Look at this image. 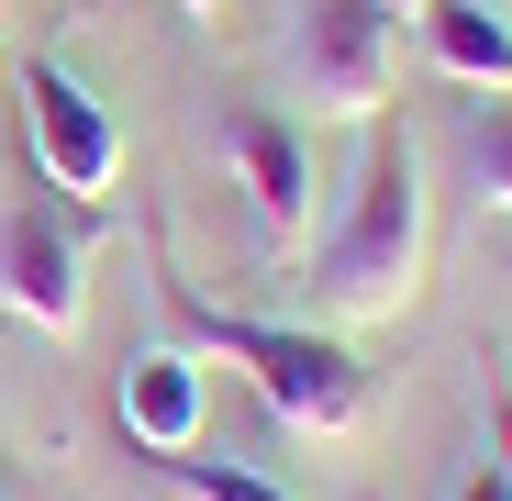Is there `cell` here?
Listing matches in <instances>:
<instances>
[{
    "label": "cell",
    "instance_id": "1",
    "mask_svg": "<svg viewBox=\"0 0 512 501\" xmlns=\"http://www.w3.org/2000/svg\"><path fill=\"white\" fill-rule=\"evenodd\" d=\"M423 257H435V201H423V145L401 123H368L357 190L334 212L323 257H312V301L334 323H401L423 290Z\"/></svg>",
    "mask_w": 512,
    "mask_h": 501
},
{
    "label": "cell",
    "instance_id": "2",
    "mask_svg": "<svg viewBox=\"0 0 512 501\" xmlns=\"http://www.w3.org/2000/svg\"><path fill=\"white\" fill-rule=\"evenodd\" d=\"M167 323H179V346L234 357V368L256 379V401H268V424H290V435H368L379 390H368V368L334 346V334L268 323V312H223V301H201V290H179V279H167Z\"/></svg>",
    "mask_w": 512,
    "mask_h": 501
},
{
    "label": "cell",
    "instance_id": "3",
    "mask_svg": "<svg viewBox=\"0 0 512 501\" xmlns=\"http://www.w3.org/2000/svg\"><path fill=\"white\" fill-rule=\"evenodd\" d=\"M23 145H34V179H45L56 201H78V212H101L112 179H123V123H112V101H101L78 67H56V56L23 67Z\"/></svg>",
    "mask_w": 512,
    "mask_h": 501
},
{
    "label": "cell",
    "instance_id": "4",
    "mask_svg": "<svg viewBox=\"0 0 512 501\" xmlns=\"http://www.w3.org/2000/svg\"><path fill=\"white\" fill-rule=\"evenodd\" d=\"M290 67H301V101L323 123H379V101H390V12L379 0H301Z\"/></svg>",
    "mask_w": 512,
    "mask_h": 501
},
{
    "label": "cell",
    "instance_id": "5",
    "mask_svg": "<svg viewBox=\"0 0 512 501\" xmlns=\"http://www.w3.org/2000/svg\"><path fill=\"white\" fill-rule=\"evenodd\" d=\"M0 312L56 334V346L90 323V234H78V201H23L0 223Z\"/></svg>",
    "mask_w": 512,
    "mask_h": 501
},
{
    "label": "cell",
    "instance_id": "6",
    "mask_svg": "<svg viewBox=\"0 0 512 501\" xmlns=\"http://www.w3.org/2000/svg\"><path fill=\"white\" fill-rule=\"evenodd\" d=\"M223 156H234V179H245V201H256V234L268 245H301V223H312V156H301V134L279 123V112H223Z\"/></svg>",
    "mask_w": 512,
    "mask_h": 501
},
{
    "label": "cell",
    "instance_id": "7",
    "mask_svg": "<svg viewBox=\"0 0 512 501\" xmlns=\"http://www.w3.org/2000/svg\"><path fill=\"white\" fill-rule=\"evenodd\" d=\"M112 412H123V435H134L145 457H179V446H201V424H212V379H201L190 346H156V357H134V368L112 379Z\"/></svg>",
    "mask_w": 512,
    "mask_h": 501
},
{
    "label": "cell",
    "instance_id": "8",
    "mask_svg": "<svg viewBox=\"0 0 512 501\" xmlns=\"http://www.w3.org/2000/svg\"><path fill=\"white\" fill-rule=\"evenodd\" d=\"M423 56H435V78H457V90H512V23L490 12V0H423Z\"/></svg>",
    "mask_w": 512,
    "mask_h": 501
},
{
    "label": "cell",
    "instance_id": "9",
    "mask_svg": "<svg viewBox=\"0 0 512 501\" xmlns=\"http://www.w3.org/2000/svg\"><path fill=\"white\" fill-rule=\"evenodd\" d=\"M457 156H468V190H479L490 212H512V90L468 112V134H457Z\"/></svg>",
    "mask_w": 512,
    "mask_h": 501
},
{
    "label": "cell",
    "instance_id": "10",
    "mask_svg": "<svg viewBox=\"0 0 512 501\" xmlns=\"http://www.w3.org/2000/svg\"><path fill=\"white\" fill-rule=\"evenodd\" d=\"M167 479H179L190 501H290L268 468H245V457H201V446H179V457H156Z\"/></svg>",
    "mask_w": 512,
    "mask_h": 501
},
{
    "label": "cell",
    "instance_id": "11",
    "mask_svg": "<svg viewBox=\"0 0 512 501\" xmlns=\"http://www.w3.org/2000/svg\"><path fill=\"white\" fill-rule=\"evenodd\" d=\"M446 501H512V468H501V457H479V468H468Z\"/></svg>",
    "mask_w": 512,
    "mask_h": 501
},
{
    "label": "cell",
    "instance_id": "12",
    "mask_svg": "<svg viewBox=\"0 0 512 501\" xmlns=\"http://www.w3.org/2000/svg\"><path fill=\"white\" fill-rule=\"evenodd\" d=\"M490 457L512 468V390H490Z\"/></svg>",
    "mask_w": 512,
    "mask_h": 501
},
{
    "label": "cell",
    "instance_id": "13",
    "mask_svg": "<svg viewBox=\"0 0 512 501\" xmlns=\"http://www.w3.org/2000/svg\"><path fill=\"white\" fill-rule=\"evenodd\" d=\"M379 12H423V0H379Z\"/></svg>",
    "mask_w": 512,
    "mask_h": 501
},
{
    "label": "cell",
    "instance_id": "14",
    "mask_svg": "<svg viewBox=\"0 0 512 501\" xmlns=\"http://www.w3.org/2000/svg\"><path fill=\"white\" fill-rule=\"evenodd\" d=\"M179 12H212V0H179Z\"/></svg>",
    "mask_w": 512,
    "mask_h": 501
},
{
    "label": "cell",
    "instance_id": "15",
    "mask_svg": "<svg viewBox=\"0 0 512 501\" xmlns=\"http://www.w3.org/2000/svg\"><path fill=\"white\" fill-rule=\"evenodd\" d=\"M0 501H12V490H0Z\"/></svg>",
    "mask_w": 512,
    "mask_h": 501
}]
</instances>
